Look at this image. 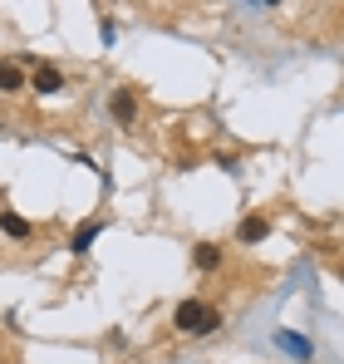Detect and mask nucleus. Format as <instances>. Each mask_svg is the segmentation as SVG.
Segmentation results:
<instances>
[{"instance_id": "obj_1", "label": "nucleus", "mask_w": 344, "mask_h": 364, "mask_svg": "<svg viewBox=\"0 0 344 364\" xmlns=\"http://www.w3.org/2000/svg\"><path fill=\"white\" fill-rule=\"evenodd\" d=\"M172 325L182 335H212L222 325V310L212 301H202V296H187V301H177V310H172Z\"/></svg>"}, {"instance_id": "obj_2", "label": "nucleus", "mask_w": 344, "mask_h": 364, "mask_svg": "<svg viewBox=\"0 0 344 364\" xmlns=\"http://www.w3.org/2000/svg\"><path fill=\"white\" fill-rule=\"evenodd\" d=\"M109 114H114L118 128H133V123H138V94H133V89H114Z\"/></svg>"}, {"instance_id": "obj_3", "label": "nucleus", "mask_w": 344, "mask_h": 364, "mask_svg": "<svg viewBox=\"0 0 344 364\" xmlns=\"http://www.w3.org/2000/svg\"><path fill=\"white\" fill-rule=\"evenodd\" d=\"M99 232H104V217H89V222H79V227H74V237H69V251H79V256H84L89 246L99 242Z\"/></svg>"}, {"instance_id": "obj_4", "label": "nucleus", "mask_w": 344, "mask_h": 364, "mask_svg": "<svg viewBox=\"0 0 344 364\" xmlns=\"http://www.w3.org/2000/svg\"><path fill=\"white\" fill-rule=\"evenodd\" d=\"M20 89H30L25 69H20L15 60H0V94H20Z\"/></svg>"}, {"instance_id": "obj_5", "label": "nucleus", "mask_w": 344, "mask_h": 364, "mask_svg": "<svg viewBox=\"0 0 344 364\" xmlns=\"http://www.w3.org/2000/svg\"><path fill=\"white\" fill-rule=\"evenodd\" d=\"M30 89H35V94H59V89H64V74H59L55 64H40L35 79H30Z\"/></svg>"}, {"instance_id": "obj_6", "label": "nucleus", "mask_w": 344, "mask_h": 364, "mask_svg": "<svg viewBox=\"0 0 344 364\" xmlns=\"http://www.w3.org/2000/svg\"><path fill=\"white\" fill-rule=\"evenodd\" d=\"M266 237H271V222H266V217H246V222L236 227V242H246V246L266 242Z\"/></svg>"}, {"instance_id": "obj_7", "label": "nucleus", "mask_w": 344, "mask_h": 364, "mask_svg": "<svg viewBox=\"0 0 344 364\" xmlns=\"http://www.w3.org/2000/svg\"><path fill=\"white\" fill-rule=\"evenodd\" d=\"M0 232H5V237H15V242H30V232H35V227H30L20 212H0Z\"/></svg>"}, {"instance_id": "obj_8", "label": "nucleus", "mask_w": 344, "mask_h": 364, "mask_svg": "<svg viewBox=\"0 0 344 364\" xmlns=\"http://www.w3.org/2000/svg\"><path fill=\"white\" fill-rule=\"evenodd\" d=\"M192 261H197V271H217V266H222V246L202 242L197 251H192Z\"/></svg>"}, {"instance_id": "obj_9", "label": "nucleus", "mask_w": 344, "mask_h": 364, "mask_svg": "<svg viewBox=\"0 0 344 364\" xmlns=\"http://www.w3.org/2000/svg\"><path fill=\"white\" fill-rule=\"evenodd\" d=\"M276 345H281V350H290V355H300V360H310V340H305V335L281 330V335H276Z\"/></svg>"}, {"instance_id": "obj_10", "label": "nucleus", "mask_w": 344, "mask_h": 364, "mask_svg": "<svg viewBox=\"0 0 344 364\" xmlns=\"http://www.w3.org/2000/svg\"><path fill=\"white\" fill-rule=\"evenodd\" d=\"M266 5H276V0H266Z\"/></svg>"}]
</instances>
